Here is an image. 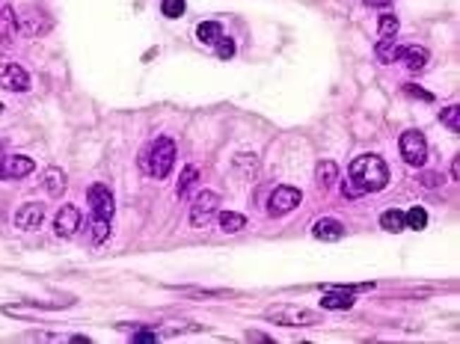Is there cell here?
I'll return each instance as SVG.
<instances>
[{
    "label": "cell",
    "instance_id": "cell-1",
    "mask_svg": "<svg viewBox=\"0 0 460 344\" xmlns=\"http://www.w3.org/2000/svg\"><path fill=\"white\" fill-rule=\"evenodd\" d=\"M351 181L363 193H380L389 184V166L377 154H359L351 164Z\"/></svg>",
    "mask_w": 460,
    "mask_h": 344
},
{
    "label": "cell",
    "instance_id": "cell-2",
    "mask_svg": "<svg viewBox=\"0 0 460 344\" xmlns=\"http://www.w3.org/2000/svg\"><path fill=\"white\" fill-rule=\"evenodd\" d=\"M172 161H176V142L169 137H157L152 146L140 154V169L155 178H167L172 169Z\"/></svg>",
    "mask_w": 460,
    "mask_h": 344
},
{
    "label": "cell",
    "instance_id": "cell-3",
    "mask_svg": "<svg viewBox=\"0 0 460 344\" xmlns=\"http://www.w3.org/2000/svg\"><path fill=\"white\" fill-rule=\"evenodd\" d=\"M265 321L277 324V326H315L321 324V312H309L300 306H277L265 312Z\"/></svg>",
    "mask_w": 460,
    "mask_h": 344
},
{
    "label": "cell",
    "instance_id": "cell-4",
    "mask_svg": "<svg viewBox=\"0 0 460 344\" xmlns=\"http://www.w3.org/2000/svg\"><path fill=\"white\" fill-rule=\"evenodd\" d=\"M401 157L410 164V166H422L428 161V142L425 134L410 128V131L401 134Z\"/></svg>",
    "mask_w": 460,
    "mask_h": 344
},
{
    "label": "cell",
    "instance_id": "cell-5",
    "mask_svg": "<svg viewBox=\"0 0 460 344\" xmlns=\"http://www.w3.org/2000/svg\"><path fill=\"white\" fill-rule=\"evenodd\" d=\"M220 208V196L214 193V190H202V193H196L193 199V205H190V223L196 228H202L214 220V214H217Z\"/></svg>",
    "mask_w": 460,
    "mask_h": 344
},
{
    "label": "cell",
    "instance_id": "cell-6",
    "mask_svg": "<svg viewBox=\"0 0 460 344\" xmlns=\"http://www.w3.org/2000/svg\"><path fill=\"white\" fill-rule=\"evenodd\" d=\"M18 30H24L27 36H42L51 30V18L42 6H24L18 12Z\"/></svg>",
    "mask_w": 460,
    "mask_h": 344
},
{
    "label": "cell",
    "instance_id": "cell-7",
    "mask_svg": "<svg viewBox=\"0 0 460 344\" xmlns=\"http://www.w3.org/2000/svg\"><path fill=\"white\" fill-rule=\"evenodd\" d=\"M300 199H303V193L297 188H289V184H285V188H277L267 199V214L270 217H282V214H289L300 205Z\"/></svg>",
    "mask_w": 460,
    "mask_h": 344
},
{
    "label": "cell",
    "instance_id": "cell-8",
    "mask_svg": "<svg viewBox=\"0 0 460 344\" xmlns=\"http://www.w3.org/2000/svg\"><path fill=\"white\" fill-rule=\"evenodd\" d=\"M0 86L9 92H27L30 90V75L18 63H4L0 66Z\"/></svg>",
    "mask_w": 460,
    "mask_h": 344
},
{
    "label": "cell",
    "instance_id": "cell-9",
    "mask_svg": "<svg viewBox=\"0 0 460 344\" xmlns=\"http://www.w3.org/2000/svg\"><path fill=\"white\" fill-rule=\"evenodd\" d=\"M86 199H90L95 217H102V220H110L113 217V208H116V202H113V193H110L107 184H92L90 193H86Z\"/></svg>",
    "mask_w": 460,
    "mask_h": 344
},
{
    "label": "cell",
    "instance_id": "cell-10",
    "mask_svg": "<svg viewBox=\"0 0 460 344\" xmlns=\"http://www.w3.org/2000/svg\"><path fill=\"white\" fill-rule=\"evenodd\" d=\"M80 228V208L78 205H63L54 217V232L60 238H71Z\"/></svg>",
    "mask_w": 460,
    "mask_h": 344
},
{
    "label": "cell",
    "instance_id": "cell-11",
    "mask_svg": "<svg viewBox=\"0 0 460 344\" xmlns=\"http://www.w3.org/2000/svg\"><path fill=\"white\" fill-rule=\"evenodd\" d=\"M42 220H45V205H39V202H27L16 211V226L21 232H36Z\"/></svg>",
    "mask_w": 460,
    "mask_h": 344
},
{
    "label": "cell",
    "instance_id": "cell-12",
    "mask_svg": "<svg viewBox=\"0 0 460 344\" xmlns=\"http://www.w3.org/2000/svg\"><path fill=\"white\" fill-rule=\"evenodd\" d=\"M36 169V161L33 157H27V154H12L4 161V169H0V178H27L30 172Z\"/></svg>",
    "mask_w": 460,
    "mask_h": 344
},
{
    "label": "cell",
    "instance_id": "cell-13",
    "mask_svg": "<svg viewBox=\"0 0 460 344\" xmlns=\"http://www.w3.org/2000/svg\"><path fill=\"white\" fill-rule=\"evenodd\" d=\"M16 33H18V16L12 6H4L0 9V48H12V42H16Z\"/></svg>",
    "mask_w": 460,
    "mask_h": 344
},
{
    "label": "cell",
    "instance_id": "cell-14",
    "mask_svg": "<svg viewBox=\"0 0 460 344\" xmlns=\"http://www.w3.org/2000/svg\"><path fill=\"white\" fill-rule=\"evenodd\" d=\"M324 309H333V312H344L353 306V291L348 288V285H336V288H329L321 300Z\"/></svg>",
    "mask_w": 460,
    "mask_h": 344
},
{
    "label": "cell",
    "instance_id": "cell-15",
    "mask_svg": "<svg viewBox=\"0 0 460 344\" xmlns=\"http://www.w3.org/2000/svg\"><path fill=\"white\" fill-rule=\"evenodd\" d=\"M42 184H45L48 196H60L66 190V172L60 166H48L45 172H42Z\"/></svg>",
    "mask_w": 460,
    "mask_h": 344
},
{
    "label": "cell",
    "instance_id": "cell-16",
    "mask_svg": "<svg viewBox=\"0 0 460 344\" xmlns=\"http://www.w3.org/2000/svg\"><path fill=\"white\" fill-rule=\"evenodd\" d=\"M404 48H407V45L395 42V36L380 39V42H377V60H380V63H398L401 54H404Z\"/></svg>",
    "mask_w": 460,
    "mask_h": 344
},
{
    "label": "cell",
    "instance_id": "cell-17",
    "mask_svg": "<svg viewBox=\"0 0 460 344\" xmlns=\"http://www.w3.org/2000/svg\"><path fill=\"white\" fill-rule=\"evenodd\" d=\"M312 235L318 240H341L344 238V226L339 220H318L312 228Z\"/></svg>",
    "mask_w": 460,
    "mask_h": 344
},
{
    "label": "cell",
    "instance_id": "cell-18",
    "mask_svg": "<svg viewBox=\"0 0 460 344\" xmlns=\"http://www.w3.org/2000/svg\"><path fill=\"white\" fill-rule=\"evenodd\" d=\"M401 60H404V66H407L410 71H422V68L428 66V51L419 48V45H407L404 54H401Z\"/></svg>",
    "mask_w": 460,
    "mask_h": 344
},
{
    "label": "cell",
    "instance_id": "cell-19",
    "mask_svg": "<svg viewBox=\"0 0 460 344\" xmlns=\"http://www.w3.org/2000/svg\"><path fill=\"white\" fill-rule=\"evenodd\" d=\"M336 178H339V166H336L333 161H321L318 169H315V181H318V188H321V190L333 188Z\"/></svg>",
    "mask_w": 460,
    "mask_h": 344
},
{
    "label": "cell",
    "instance_id": "cell-20",
    "mask_svg": "<svg viewBox=\"0 0 460 344\" xmlns=\"http://www.w3.org/2000/svg\"><path fill=\"white\" fill-rule=\"evenodd\" d=\"M220 36H223V27L217 21H202V24L196 27V39L202 42V45H214Z\"/></svg>",
    "mask_w": 460,
    "mask_h": 344
},
{
    "label": "cell",
    "instance_id": "cell-21",
    "mask_svg": "<svg viewBox=\"0 0 460 344\" xmlns=\"http://www.w3.org/2000/svg\"><path fill=\"white\" fill-rule=\"evenodd\" d=\"M243 226H247V217H243V214H235V211H223L220 214V228H223V232L235 235V232H241Z\"/></svg>",
    "mask_w": 460,
    "mask_h": 344
},
{
    "label": "cell",
    "instance_id": "cell-22",
    "mask_svg": "<svg viewBox=\"0 0 460 344\" xmlns=\"http://www.w3.org/2000/svg\"><path fill=\"white\" fill-rule=\"evenodd\" d=\"M404 226L410 228V232H422V228L428 226V214H425V208H410V211L404 214Z\"/></svg>",
    "mask_w": 460,
    "mask_h": 344
},
{
    "label": "cell",
    "instance_id": "cell-23",
    "mask_svg": "<svg viewBox=\"0 0 460 344\" xmlns=\"http://www.w3.org/2000/svg\"><path fill=\"white\" fill-rule=\"evenodd\" d=\"M380 226L386 228V232H404V214L401 211H386L383 217H380Z\"/></svg>",
    "mask_w": 460,
    "mask_h": 344
},
{
    "label": "cell",
    "instance_id": "cell-24",
    "mask_svg": "<svg viewBox=\"0 0 460 344\" xmlns=\"http://www.w3.org/2000/svg\"><path fill=\"white\" fill-rule=\"evenodd\" d=\"M196 178H199V169L196 166H184V172H181V178H178V196H188L190 193V188L196 184Z\"/></svg>",
    "mask_w": 460,
    "mask_h": 344
},
{
    "label": "cell",
    "instance_id": "cell-25",
    "mask_svg": "<svg viewBox=\"0 0 460 344\" xmlns=\"http://www.w3.org/2000/svg\"><path fill=\"white\" fill-rule=\"evenodd\" d=\"M90 238H92V243H102V240H107V238H110V220L95 217V220H92V226H90Z\"/></svg>",
    "mask_w": 460,
    "mask_h": 344
},
{
    "label": "cell",
    "instance_id": "cell-26",
    "mask_svg": "<svg viewBox=\"0 0 460 344\" xmlns=\"http://www.w3.org/2000/svg\"><path fill=\"white\" fill-rule=\"evenodd\" d=\"M377 33H380V39H389V36H395V33H398V18H395V16H389V12H383L380 21H377Z\"/></svg>",
    "mask_w": 460,
    "mask_h": 344
},
{
    "label": "cell",
    "instance_id": "cell-27",
    "mask_svg": "<svg viewBox=\"0 0 460 344\" xmlns=\"http://www.w3.org/2000/svg\"><path fill=\"white\" fill-rule=\"evenodd\" d=\"M235 169L243 172V176H255L258 157H255V154H238V157H235Z\"/></svg>",
    "mask_w": 460,
    "mask_h": 344
},
{
    "label": "cell",
    "instance_id": "cell-28",
    "mask_svg": "<svg viewBox=\"0 0 460 344\" xmlns=\"http://www.w3.org/2000/svg\"><path fill=\"white\" fill-rule=\"evenodd\" d=\"M184 0H161V12H164V18H181L184 16Z\"/></svg>",
    "mask_w": 460,
    "mask_h": 344
},
{
    "label": "cell",
    "instance_id": "cell-29",
    "mask_svg": "<svg viewBox=\"0 0 460 344\" xmlns=\"http://www.w3.org/2000/svg\"><path fill=\"white\" fill-rule=\"evenodd\" d=\"M442 125L449 128V131H460V107L457 104H452V107H445L442 110Z\"/></svg>",
    "mask_w": 460,
    "mask_h": 344
},
{
    "label": "cell",
    "instance_id": "cell-30",
    "mask_svg": "<svg viewBox=\"0 0 460 344\" xmlns=\"http://www.w3.org/2000/svg\"><path fill=\"white\" fill-rule=\"evenodd\" d=\"M214 45H217V56H220V60H229V56H235V42H232V39L220 36L217 42H214Z\"/></svg>",
    "mask_w": 460,
    "mask_h": 344
},
{
    "label": "cell",
    "instance_id": "cell-31",
    "mask_svg": "<svg viewBox=\"0 0 460 344\" xmlns=\"http://www.w3.org/2000/svg\"><path fill=\"white\" fill-rule=\"evenodd\" d=\"M404 95H410V98H422V102H434V95L425 92L422 86H416V83H407V86H404Z\"/></svg>",
    "mask_w": 460,
    "mask_h": 344
},
{
    "label": "cell",
    "instance_id": "cell-32",
    "mask_svg": "<svg viewBox=\"0 0 460 344\" xmlns=\"http://www.w3.org/2000/svg\"><path fill=\"white\" fill-rule=\"evenodd\" d=\"M341 193H344V196H348V199H359V196H365V193H363V190H359V188H356V184L351 181V178H348V181H344V184H341Z\"/></svg>",
    "mask_w": 460,
    "mask_h": 344
},
{
    "label": "cell",
    "instance_id": "cell-33",
    "mask_svg": "<svg viewBox=\"0 0 460 344\" xmlns=\"http://www.w3.org/2000/svg\"><path fill=\"white\" fill-rule=\"evenodd\" d=\"M134 341H157V336L155 333H137Z\"/></svg>",
    "mask_w": 460,
    "mask_h": 344
},
{
    "label": "cell",
    "instance_id": "cell-34",
    "mask_svg": "<svg viewBox=\"0 0 460 344\" xmlns=\"http://www.w3.org/2000/svg\"><path fill=\"white\" fill-rule=\"evenodd\" d=\"M392 0H365V6H389Z\"/></svg>",
    "mask_w": 460,
    "mask_h": 344
},
{
    "label": "cell",
    "instance_id": "cell-35",
    "mask_svg": "<svg viewBox=\"0 0 460 344\" xmlns=\"http://www.w3.org/2000/svg\"><path fill=\"white\" fill-rule=\"evenodd\" d=\"M4 161H6V154H4V146H0V169H4Z\"/></svg>",
    "mask_w": 460,
    "mask_h": 344
},
{
    "label": "cell",
    "instance_id": "cell-36",
    "mask_svg": "<svg viewBox=\"0 0 460 344\" xmlns=\"http://www.w3.org/2000/svg\"><path fill=\"white\" fill-rule=\"evenodd\" d=\"M0 113H4V104H0Z\"/></svg>",
    "mask_w": 460,
    "mask_h": 344
}]
</instances>
